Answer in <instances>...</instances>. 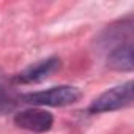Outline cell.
Here are the masks:
<instances>
[{"label": "cell", "instance_id": "5b68a950", "mask_svg": "<svg viewBox=\"0 0 134 134\" xmlns=\"http://www.w3.org/2000/svg\"><path fill=\"white\" fill-rule=\"evenodd\" d=\"M106 63L110 70L115 71H132L134 58H132V41L121 44L106 54Z\"/></svg>", "mask_w": 134, "mask_h": 134}, {"label": "cell", "instance_id": "3957f363", "mask_svg": "<svg viewBox=\"0 0 134 134\" xmlns=\"http://www.w3.org/2000/svg\"><path fill=\"white\" fill-rule=\"evenodd\" d=\"M62 66V60L58 57H47L44 60L35 62L24 68L21 73L14 76V81L18 84H40L46 79H49L54 73H57Z\"/></svg>", "mask_w": 134, "mask_h": 134}, {"label": "cell", "instance_id": "7a4b0ae2", "mask_svg": "<svg viewBox=\"0 0 134 134\" xmlns=\"http://www.w3.org/2000/svg\"><path fill=\"white\" fill-rule=\"evenodd\" d=\"M132 81H126L120 85H115L99 96H96L88 106V112L92 114H104L125 109L132 104Z\"/></svg>", "mask_w": 134, "mask_h": 134}, {"label": "cell", "instance_id": "6da1fadb", "mask_svg": "<svg viewBox=\"0 0 134 134\" xmlns=\"http://www.w3.org/2000/svg\"><path fill=\"white\" fill-rule=\"evenodd\" d=\"M82 93L77 87L73 85H57L51 87L47 90L32 92L22 95V99L25 103H30L38 107H65L71 106L81 99Z\"/></svg>", "mask_w": 134, "mask_h": 134}, {"label": "cell", "instance_id": "277c9868", "mask_svg": "<svg viewBox=\"0 0 134 134\" xmlns=\"http://www.w3.org/2000/svg\"><path fill=\"white\" fill-rule=\"evenodd\" d=\"M14 125L30 132H47L54 125V115L41 107L21 110L14 115Z\"/></svg>", "mask_w": 134, "mask_h": 134}, {"label": "cell", "instance_id": "8992f818", "mask_svg": "<svg viewBox=\"0 0 134 134\" xmlns=\"http://www.w3.org/2000/svg\"><path fill=\"white\" fill-rule=\"evenodd\" d=\"M11 107H13V99L8 96V93L2 87H0V115L8 112Z\"/></svg>", "mask_w": 134, "mask_h": 134}]
</instances>
